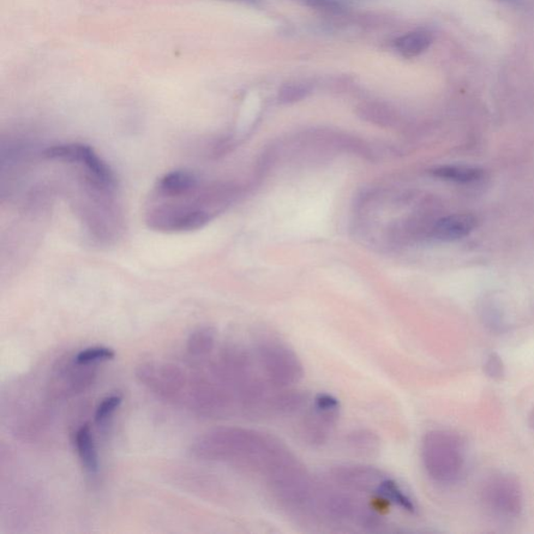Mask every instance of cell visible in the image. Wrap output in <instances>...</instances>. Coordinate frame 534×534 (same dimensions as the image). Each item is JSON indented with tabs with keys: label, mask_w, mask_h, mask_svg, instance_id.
Returning a JSON list of instances; mask_svg holds the SVG:
<instances>
[{
	"label": "cell",
	"mask_w": 534,
	"mask_h": 534,
	"mask_svg": "<svg viewBox=\"0 0 534 534\" xmlns=\"http://www.w3.org/2000/svg\"><path fill=\"white\" fill-rule=\"evenodd\" d=\"M426 473L435 482L448 484L463 474L466 450L463 441L453 432L432 430L424 436L421 448Z\"/></svg>",
	"instance_id": "cell-3"
},
{
	"label": "cell",
	"mask_w": 534,
	"mask_h": 534,
	"mask_svg": "<svg viewBox=\"0 0 534 534\" xmlns=\"http://www.w3.org/2000/svg\"><path fill=\"white\" fill-rule=\"evenodd\" d=\"M436 178L458 184L471 185L482 181L484 173L479 168L466 165L441 166L434 171Z\"/></svg>",
	"instance_id": "cell-14"
},
{
	"label": "cell",
	"mask_w": 534,
	"mask_h": 534,
	"mask_svg": "<svg viewBox=\"0 0 534 534\" xmlns=\"http://www.w3.org/2000/svg\"><path fill=\"white\" fill-rule=\"evenodd\" d=\"M200 183L201 179L195 172L183 170L171 171L158 179L151 197H155V199H171V197L188 194Z\"/></svg>",
	"instance_id": "cell-9"
},
{
	"label": "cell",
	"mask_w": 534,
	"mask_h": 534,
	"mask_svg": "<svg viewBox=\"0 0 534 534\" xmlns=\"http://www.w3.org/2000/svg\"><path fill=\"white\" fill-rule=\"evenodd\" d=\"M477 219L471 214H453L442 218L428 227V236L440 242L464 238L475 229Z\"/></svg>",
	"instance_id": "cell-8"
},
{
	"label": "cell",
	"mask_w": 534,
	"mask_h": 534,
	"mask_svg": "<svg viewBox=\"0 0 534 534\" xmlns=\"http://www.w3.org/2000/svg\"><path fill=\"white\" fill-rule=\"evenodd\" d=\"M123 403V398L118 395H110L100 402L95 412V422L99 425L104 424L113 416L119 406Z\"/></svg>",
	"instance_id": "cell-17"
},
{
	"label": "cell",
	"mask_w": 534,
	"mask_h": 534,
	"mask_svg": "<svg viewBox=\"0 0 534 534\" xmlns=\"http://www.w3.org/2000/svg\"><path fill=\"white\" fill-rule=\"evenodd\" d=\"M340 411V402L333 395H317L299 425V439L310 447L326 445L339 423Z\"/></svg>",
	"instance_id": "cell-5"
},
{
	"label": "cell",
	"mask_w": 534,
	"mask_h": 534,
	"mask_svg": "<svg viewBox=\"0 0 534 534\" xmlns=\"http://www.w3.org/2000/svg\"><path fill=\"white\" fill-rule=\"evenodd\" d=\"M485 506L502 518L517 517L522 509L519 484L507 476L491 478L483 490Z\"/></svg>",
	"instance_id": "cell-6"
},
{
	"label": "cell",
	"mask_w": 534,
	"mask_h": 534,
	"mask_svg": "<svg viewBox=\"0 0 534 534\" xmlns=\"http://www.w3.org/2000/svg\"><path fill=\"white\" fill-rule=\"evenodd\" d=\"M376 496L382 498L383 500L393 504V506L399 507L407 514H416L418 512L416 501L412 499L411 496L407 493L401 484L389 476L383 480Z\"/></svg>",
	"instance_id": "cell-11"
},
{
	"label": "cell",
	"mask_w": 534,
	"mask_h": 534,
	"mask_svg": "<svg viewBox=\"0 0 534 534\" xmlns=\"http://www.w3.org/2000/svg\"><path fill=\"white\" fill-rule=\"evenodd\" d=\"M387 477L383 471L365 465H339L328 472L330 482L339 488L374 495Z\"/></svg>",
	"instance_id": "cell-7"
},
{
	"label": "cell",
	"mask_w": 534,
	"mask_h": 534,
	"mask_svg": "<svg viewBox=\"0 0 534 534\" xmlns=\"http://www.w3.org/2000/svg\"><path fill=\"white\" fill-rule=\"evenodd\" d=\"M363 114L365 118L371 120V122L378 124L391 125L394 123L393 113L387 109V108L379 106L369 107Z\"/></svg>",
	"instance_id": "cell-18"
},
{
	"label": "cell",
	"mask_w": 534,
	"mask_h": 534,
	"mask_svg": "<svg viewBox=\"0 0 534 534\" xmlns=\"http://www.w3.org/2000/svg\"><path fill=\"white\" fill-rule=\"evenodd\" d=\"M253 355L264 379L274 388H292L303 379L301 358L279 339L263 336L257 339Z\"/></svg>",
	"instance_id": "cell-4"
},
{
	"label": "cell",
	"mask_w": 534,
	"mask_h": 534,
	"mask_svg": "<svg viewBox=\"0 0 534 534\" xmlns=\"http://www.w3.org/2000/svg\"><path fill=\"white\" fill-rule=\"evenodd\" d=\"M346 442L351 451L362 456H374L381 449L380 437L369 429L353 430L347 435Z\"/></svg>",
	"instance_id": "cell-13"
},
{
	"label": "cell",
	"mask_w": 534,
	"mask_h": 534,
	"mask_svg": "<svg viewBox=\"0 0 534 534\" xmlns=\"http://www.w3.org/2000/svg\"><path fill=\"white\" fill-rule=\"evenodd\" d=\"M236 188L227 184L199 186L171 199L151 197L147 211V224L151 229L165 233L200 230L216 214L235 200Z\"/></svg>",
	"instance_id": "cell-2"
},
{
	"label": "cell",
	"mask_w": 534,
	"mask_h": 534,
	"mask_svg": "<svg viewBox=\"0 0 534 534\" xmlns=\"http://www.w3.org/2000/svg\"><path fill=\"white\" fill-rule=\"evenodd\" d=\"M202 453L213 460L229 461L268 482L299 463L290 448L274 435L244 428L220 429L200 443Z\"/></svg>",
	"instance_id": "cell-1"
},
{
	"label": "cell",
	"mask_w": 534,
	"mask_h": 534,
	"mask_svg": "<svg viewBox=\"0 0 534 534\" xmlns=\"http://www.w3.org/2000/svg\"><path fill=\"white\" fill-rule=\"evenodd\" d=\"M485 370L491 378H501L503 376V364L499 356L496 354H491L489 357L487 363H485Z\"/></svg>",
	"instance_id": "cell-20"
},
{
	"label": "cell",
	"mask_w": 534,
	"mask_h": 534,
	"mask_svg": "<svg viewBox=\"0 0 534 534\" xmlns=\"http://www.w3.org/2000/svg\"><path fill=\"white\" fill-rule=\"evenodd\" d=\"M311 87L305 83H291L281 88L279 100L282 104H293L302 100L310 94Z\"/></svg>",
	"instance_id": "cell-16"
},
{
	"label": "cell",
	"mask_w": 534,
	"mask_h": 534,
	"mask_svg": "<svg viewBox=\"0 0 534 534\" xmlns=\"http://www.w3.org/2000/svg\"><path fill=\"white\" fill-rule=\"evenodd\" d=\"M432 41H434V38H432L429 32L418 29V31L401 36L400 38L395 40V48L402 57L416 58L428 50Z\"/></svg>",
	"instance_id": "cell-12"
},
{
	"label": "cell",
	"mask_w": 534,
	"mask_h": 534,
	"mask_svg": "<svg viewBox=\"0 0 534 534\" xmlns=\"http://www.w3.org/2000/svg\"><path fill=\"white\" fill-rule=\"evenodd\" d=\"M76 446L84 469H85L87 473L92 474V475H94L100 469L99 455L98 450H96L92 428H90L88 424L83 425L82 427L77 430L76 434Z\"/></svg>",
	"instance_id": "cell-10"
},
{
	"label": "cell",
	"mask_w": 534,
	"mask_h": 534,
	"mask_svg": "<svg viewBox=\"0 0 534 534\" xmlns=\"http://www.w3.org/2000/svg\"><path fill=\"white\" fill-rule=\"evenodd\" d=\"M497 2L506 3V4H514V3H517L518 0H497Z\"/></svg>",
	"instance_id": "cell-21"
},
{
	"label": "cell",
	"mask_w": 534,
	"mask_h": 534,
	"mask_svg": "<svg viewBox=\"0 0 534 534\" xmlns=\"http://www.w3.org/2000/svg\"><path fill=\"white\" fill-rule=\"evenodd\" d=\"M307 4L311 8L331 12V13H338L344 10V4L341 0H307Z\"/></svg>",
	"instance_id": "cell-19"
},
{
	"label": "cell",
	"mask_w": 534,
	"mask_h": 534,
	"mask_svg": "<svg viewBox=\"0 0 534 534\" xmlns=\"http://www.w3.org/2000/svg\"><path fill=\"white\" fill-rule=\"evenodd\" d=\"M116 357V351L107 347H93L81 351L76 357V363L88 365L96 363L108 362Z\"/></svg>",
	"instance_id": "cell-15"
}]
</instances>
